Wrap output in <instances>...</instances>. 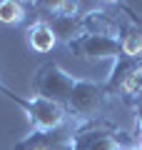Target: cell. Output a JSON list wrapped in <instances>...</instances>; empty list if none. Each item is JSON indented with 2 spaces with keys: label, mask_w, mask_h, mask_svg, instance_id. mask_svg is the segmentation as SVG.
I'll list each match as a JSON object with an SVG mask.
<instances>
[{
  "label": "cell",
  "mask_w": 142,
  "mask_h": 150,
  "mask_svg": "<svg viewBox=\"0 0 142 150\" xmlns=\"http://www.w3.org/2000/svg\"><path fill=\"white\" fill-rule=\"evenodd\" d=\"M125 150H137V148H125Z\"/></svg>",
  "instance_id": "cell-10"
},
{
  "label": "cell",
  "mask_w": 142,
  "mask_h": 150,
  "mask_svg": "<svg viewBox=\"0 0 142 150\" xmlns=\"http://www.w3.org/2000/svg\"><path fill=\"white\" fill-rule=\"evenodd\" d=\"M75 150H125L137 148L140 140L132 133L117 128L110 118H97L72 130Z\"/></svg>",
  "instance_id": "cell-2"
},
{
  "label": "cell",
  "mask_w": 142,
  "mask_h": 150,
  "mask_svg": "<svg viewBox=\"0 0 142 150\" xmlns=\"http://www.w3.org/2000/svg\"><path fill=\"white\" fill-rule=\"evenodd\" d=\"M35 20L32 5L22 0H0V23L3 25H30Z\"/></svg>",
  "instance_id": "cell-7"
},
{
  "label": "cell",
  "mask_w": 142,
  "mask_h": 150,
  "mask_svg": "<svg viewBox=\"0 0 142 150\" xmlns=\"http://www.w3.org/2000/svg\"><path fill=\"white\" fill-rule=\"evenodd\" d=\"M32 90H35V95L58 103L67 112L70 123L75 128L97 118H107L112 100L105 83L75 78L53 60H42L37 65L35 75H32Z\"/></svg>",
  "instance_id": "cell-1"
},
{
  "label": "cell",
  "mask_w": 142,
  "mask_h": 150,
  "mask_svg": "<svg viewBox=\"0 0 142 150\" xmlns=\"http://www.w3.org/2000/svg\"><path fill=\"white\" fill-rule=\"evenodd\" d=\"M75 125H65L60 130H45V133H27L22 140L13 145V150H75L72 140Z\"/></svg>",
  "instance_id": "cell-5"
},
{
  "label": "cell",
  "mask_w": 142,
  "mask_h": 150,
  "mask_svg": "<svg viewBox=\"0 0 142 150\" xmlns=\"http://www.w3.org/2000/svg\"><path fill=\"white\" fill-rule=\"evenodd\" d=\"M132 110H135V133L142 138V95H140V100H137V105Z\"/></svg>",
  "instance_id": "cell-8"
},
{
  "label": "cell",
  "mask_w": 142,
  "mask_h": 150,
  "mask_svg": "<svg viewBox=\"0 0 142 150\" xmlns=\"http://www.w3.org/2000/svg\"><path fill=\"white\" fill-rule=\"evenodd\" d=\"M70 53H75L77 58L87 60V63H97V60H112V65L117 60H122V48H120V38L110 35H80L77 40L67 43Z\"/></svg>",
  "instance_id": "cell-4"
},
{
  "label": "cell",
  "mask_w": 142,
  "mask_h": 150,
  "mask_svg": "<svg viewBox=\"0 0 142 150\" xmlns=\"http://www.w3.org/2000/svg\"><path fill=\"white\" fill-rule=\"evenodd\" d=\"M137 150H142V138H140V143H137Z\"/></svg>",
  "instance_id": "cell-9"
},
{
  "label": "cell",
  "mask_w": 142,
  "mask_h": 150,
  "mask_svg": "<svg viewBox=\"0 0 142 150\" xmlns=\"http://www.w3.org/2000/svg\"><path fill=\"white\" fill-rule=\"evenodd\" d=\"M0 95H5L8 100H13L18 108H22V112L27 115V123H30L32 133H45V130H60L65 125H72L67 118V112L58 105V103L47 100V98H22L18 93H13L10 88H5L0 83Z\"/></svg>",
  "instance_id": "cell-3"
},
{
  "label": "cell",
  "mask_w": 142,
  "mask_h": 150,
  "mask_svg": "<svg viewBox=\"0 0 142 150\" xmlns=\"http://www.w3.org/2000/svg\"><path fill=\"white\" fill-rule=\"evenodd\" d=\"M25 40H27V45H30V50H32V53H37V55L53 53L55 45L60 43L53 28L47 25L45 20H37V18L25 28Z\"/></svg>",
  "instance_id": "cell-6"
}]
</instances>
